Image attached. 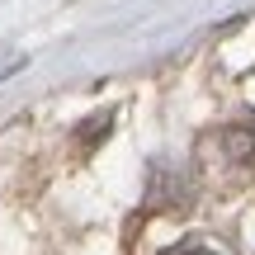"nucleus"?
I'll return each instance as SVG.
<instances>
[{
	"label": "nucleus",
	"instance_id": "1",
	"mask_svg": "<svg viewBox=\"0 0 255 255\" xmlns=\"http://www.w3.org/2000/svg\"><path fill=\"white\" fill-rule=\"evenodd\" d=\"M180 255H213V251H203V246H189V251H180Z\"/></svg>",
	"mask_w": 255,
	"mask_h": 255
}]
</instances>
